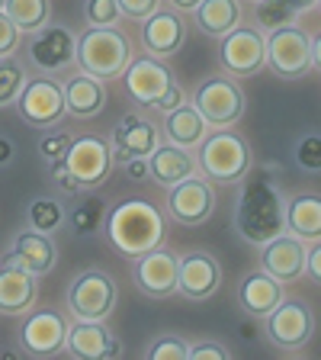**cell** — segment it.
I'll use <instances>...</instances> for the list:
<instances>
[{
	"label": "cell",
	"instance_id": "cell-1",
	"mask_svg": "<svg viewBox=\"0 0 321 360\" xmlns=\"http://www.w3.org/2000/svg\"><path fill=\"white\" fill-rule=\"evenodd\" d=\"M235 232L247 241V245L261 248L263 241L277 238L286 232V196L283 190L267 177H254L241 187V196L235 202L232 216Z\"/></svg>",
	"mask_w": 321,
	"mask_h": 360
},
{
	"label": "cell",
	"instance_id": "cell-2",
	"mask_svg": "<svg viewBox=\"0 0 321 360\" xmlns=\"http://www.w3.org/2000/svg\"><path fill=\"white\" fill-rule=\"evenodd\" d=\"M106 238L122 257H138L161 245L167 235V222L157 206L148 200H122L106 212Z\"/></svg>",
	"mask_w": 321,
	"mask_h": 360
},
{
	"label": "cell",
	"instance_id": "cell-3",
	"mask_svg": "<svg viewBox=\"0 0 321 360\" xmlns=\"http://www.w3.org/2000/svg\"><path fill=\"white\" fill-rule=\"evenodd\" d=\"M196 174L209 180V184H241L254 167V148L235 126L228 129H209L196 145Z\"/></svg>",
	"mask_w": 321,
	"mask_h": 360
},
{
	"label": "cell",
	"instance_id": "cell-4",
	"mask_svg": "<svg viewBox=\"0 0 321 360\" xmlns=\"http://www.w3.org/2000/svg\"><path fill=\"white\" fill-rule=\"evenodd\" d=\"M132 39L119 26H87L77 36L74 65L100 81H116L132 61Z\"/></svg>",
	"mask_w": 321,
	"mask_h": 360
},
{
	"label": "cell",
	"instance_id": "cell-5",
	"mask_svg": "<svg viewBox=\"0 0 321 360\" xmlns=\"http://www.w3.org/2000/svg\"><path fill=\"white\" fill-rule=\"evenodd\" d=\"M190 103L206 120L209 129H228V126H238L241 116L247 112V94L235 77L209 75L193 87Z\"/></svg>",
	"mask_w": 321,
	"mask_h": 360
},
{
	"label": "cell",
	"instance_id": "cell-6",
	"mask_svg": "<svg viewBox=\"0 0 321 360\" xmlns=\"http://www.w3.org/2000/svg\"><path fill=\"white\" fill-rule=\"evenodd\" d=\"M67 312L74 315L77 322H106L110 312L119 302V286L116 280L100 267L81 270L71 283H67L65 292Z\"/></svg>",
	"mask_w": 321,
	"mask_h": 360
},
{
	"label": "cell",
	"instance_id": "cell-7",
	"mask_svg": "<svg viewBox=\"0 0 321 360\" xmlns=\"http://www.w3.org/2000/svg\"><path fill=\"white\" fill-rule=\"evenodd\" d=\"M263 335L277 351L299 354L315 338V312L299 296H283L263 315Z\"/></svg>",
	"mask_w": 321,
	"mask_h": 360
},
{
	"label": "cell",
	"instance_id": "cell-8",
	"mask_svg": "<svg viewBox=\"0 0 321 360\" xmlns=\"http://www.w3.org/2000/svg\"><path fill=\"white\" fill-rule=\"evenodd\" d=\"M267 68L283 81H302L312 75V32L299 22H286L273 32H263Z\"/></svg>",
	"mask_w": 321,
	"mask_h": 360
},
{
	"label": "cell",
	"instance_id": "cell-9",
	"mask_svg": "<svg viewBox=\"0 0 321 360\" xmlns=\"http://www.w3.org/2000/svg\"><path fill=\"white\" fill-rule=\"evenodd\" d=\"M20 120L32 129H55L65 120V94H61V81L48 75H36L30 81H22L20 94L13 100Z\"/></svg>",
	"mask_w": 321,
	"mask_h": 360
},
{
	"label": "cell",
	"instance_id": "cell-10",
	"mask_svg": "<svg viewBox=\"0 0 321 360\" xmlns=\"http://www.w3.org/2000/svg\"><path fill=\"white\" fill-rule=\"evenodd\" d=\"M218 65L228 77L244 81L254 77L267 68V45H263V32L257 26H235L232 32H225L218 39Z\"/></svg>",
	"mask_w": 321,
	"mask_h": 360
},
{
	"label": "cell",
	"instance_id": "cell-11",
	"mask_svg": "<svg viewBox=\"0 0 321 360\" xmlns=\"http://www.w3.org/2000/svg\"><path fill=\"white\" fill-rule=\"evenodd\" d=\"M216 212V184L202 177V174H190L180 184L167 187V219H173L183 229H196L206 225Z\"/></svg>",
	"mask_w": 321,
	"mask_h": 360
},
{
	"label": "cell",
	"instance_id": "cell-12",
	"mask_svg": "<svg viewBox=\"0 0 321 360\" xmlns=\"http://www.w3.org/2000/svg\"><path fill=\"white\" fill-rule=\"evenodd\" d=\"M74 49H77V36L67 26L58 22H48L42 30L30 32V42H26V58L36 68L39 75H65L74 68Z\"/></svg>",
	"mask_w": 321,
	"mask_h": 360
},
{
	"label": "cell",
	"instance_id": "cell-13",
	"mask_svg": "<svg viewBox=\"0 0 321 360\" xmlns=\"http://www.w3.org/2000/svg\"><path fill=\"white\" fill-rule=\"evenodd\" d=\"M65 167L74 177L77 190H97L103 187L112 174V155H110V142L100 135H77L71 139V148L65 155Z\"/></svg>",
	"mask_w": 321,
	"mask_h": 360
},
{
	"label": "cell",
	"instance_id": "cell-14",
	"mask_svg": "<svg viewBox=\"0 0 321 360\" xmlns=\"http://www.w3.org/2000/svg\"><path fill=\"white\" fill-rule=\"evenodd\" d=\"M122 81H126V94L132 97L135 106H151L167 94L173 81H177V71L167 65V58H155V55H132V61L122 71Z\"/></svg>",
	"mask_w": 321,
	"mask_h": 360
},
{
	"label": "cell",
	"instance_id": "cell-15",
	"mask_svg": "<svg viewBox=\"0 0 321 360\" xmlns=\"http://www.w3.org/2000/svg\"><path fill=\"white\" fill-rule=\"evenodd\" d=\"M177 264L180 255L161 241L151 251L132 257V280L142 296L148 300H167L177 292Z\"/></svg>",
	"mask_w": 321,
	"mask_h": 360
},
{
	"label": "cell",
	"instance_id": "cell-16",
	"mask_svg": "<svg viewBox=\"0 0 321 360\" xmlns=\"http://www.w3.org/2000/svg\"><path fill=\"white\" fill-rule=\"evenodd\" d=\"M65 338H67V319L58 309H39V312H26V322L20 325V345L22 354H30L36 360H48L65 354Z\"/></svg>",
	"mask_w": 321,
	"mask_h": 360
},
{
	"label": "cell",
	"instance_id": "cell-17",
	"mask_svg": "<svg viewBox=\"0 0 321 360\" xmlns=\"http://www.w3.org/2000/svg\"><path fill=\"white\" fill-rule=\"evenodd\" d=\"M187 30L190 26L183 20V13H177L171 7H157L155 13L138 22V42H142L145 55L171 58L187 45Z\"/></svg>",
	"mask_w": 321,
	"mask_h": 360
},
{
	"label": "cell",
	"instance_id": "cell-18",
	"mask_svg": "<svg viewBox=\"0 0 321 360\" xmlns=\"http://www.w3.org/2000/svg\"><path fill=\"white\" fill-rule=\"evenodd\" d=\"M161 142V129L142 116V112H126L110 132V155L112 165H126L129 158H148Z\"/></svg>",
	"mask_w": 321,
	"mask_h": 360
},
{
	"label": "cell",
	"instance_id": "cell-19",
	"mask_svg": "<svg viewBox=\"0 0 321 360\" xmlns=\"http://www.w3.org/2000/svg\"><path fill=\"white\" fill-rule=\"evenodd\" d=\"M222 286V264L209 251H190L177 264V292L183 300H212Z\"/></svg>",
	"mask_w": 321,
	"mask_h": 360
},
{
	"label": "cell",
	"instance_id": "cell-20",
	"mask_svg": "<svg viewBox=\"0 0 321 360\" xmlns=\"http://www.w3.org/2000/svg\"><path fill=\"white\" fill-rule=\"evenodd\" d=\"M306 241L292 232H280L261 245V270L280 283H296L306 274Z\"/></svg>",
	"mask_w": 321,
	"mask_h": 360
},
{
	"label": "cell",
	"instance_id": "cell-21",
	"mask_svg": "<svg viewBox=\"0 0 321 360\" xmlns=\"http://www.w3.org/2000/svg\"><path fill=\"white\" fill-rule=\"evenodd\" d=\"M61 94H65V116L97 120L100 112L106 110L110 87H106V81H100V77H93L77 68V71L61 77Z\"/></svg>",
	"mask_w": 321,
	"mask_h": 360
},
{
	"label": "cell",
	"instance_id": "cell-22",
	"mask_svg": "<svg viewBox=\"0 0 321 360\" xmlns=\"http://www.w3.org/2000/svg\"><path fill=\"white\" fill-rule=\"evenodd\" d=\"M65 354L74 360H112L122 357V345L103 322H77L74 319V325H67Z\"/></svg>",
	"mask_w": 321,
	"mask_h": 360
},
{
	"label": "cell",
	"instance_id": "cell-23",
	"mask_svg": "<svg viewBox=\"0 0 321 360\" xmlns=\"http://www.w3.org/2000/svg\"><path fill=\"white\" fill-rule=\"evenodd\" d=\"M4 261L30 270L36 277H45V274H52L55 264H58V248H55L52 235L36 232V229L26 225V229L13 238V248L4 255Z\"/></svg>",
	"mask_w": 321,
	"mask_h": 360
},
{
	"label": "cell",
	"instance_id": "cell-24",
	"mask_svg": "<svg viewBox=\"0 0 321 360\" xmlns=\"http://www.w3.org/2000/svg\"><path fill=\"white\" fill-rule=\"evenodd\" d=\"M39 300V277L16 264H0V315H26Z\"/></svg>",
	"mask_w": 321,
	"mask_h": 360
},
{
	"label": "cell",
	"instance_id": "cell-25",
	"mask_svg": "<svg viewBox=\"0 0 321 360\" xmlns=\"http://www.w3.org/2000/svg\"><path fill=\"white\" fill-rule=\"evenodd\" d=\"M235 296H238L241 312H247L251 319H263V315H267L270 309L286 296V283L273 280L267 270L257 267V270H251V274L241 277L238 292H235Z\"/></svg>",
	"mask_w": 321,
	"mask_h": 360
},
{
	"label": "cell",
	"instance_id": "cell-26",
	"mask_svg": "<svg viewBox=\"0 0 321 360\" xmlns=\"http://www.w3.org/2000/svg\"><path fill=\"white\" fill-rule=\"evenodd\" d=\"M190 174H196V158L190 148L157 142V148L148 155V177L155 184H161V187H173Z\"/></svg>",
	"mask_w": 321,
	"mask_h": 360
},
{
	"label": "cell",
	"instance_id": "cell-27",
	"mask_svg": "<svg viewBox=\"0 0 321 360\" xmlns=\"http://www.w3.org/2000/svg\"><path fill=\"white\" fill-rule=\"evenodd\" d=\"M206 132H209V126H206V120L193 110L190 100L183 106H177V110H167L164 122H161V139L171 145H180V148H190V151L202 142Z\"/></svg>",
	"mask_w": 321,
	"mask_h": 360
},
{
	"label": "cell",
	"instance_id": "cell-28",
	"mask_svg": "<svg viewBox=\"0 0 321 360\" xmlns=\"http://www.w3.org/2000/svg\"><path fill=\"white\" fill-rule=\"evenodd\" d=\"M193 20L202 36L222 39L225 32L241 26L244 10H241V0H199V7L193 10Z\"/></svg>",
	"mask_w": 321,
	"mask_h": 360
},
{
	"label": "cell",
	"instance_id": "cell-29",
	"mask_svg": "<svg viewBox=\"0 0 321 360\" xmlns=\"http://www.w3.org/2000/svg\"><path fill=\"white\" fill-rule=\"evenodd\" d=\"M286 232L312 241L321 235V196L318 193H296L286 200Z\"/></svg>",
	"mask_w": 321,
	"mask_h": 360
},
{
	"label": "cell",
	"instance_id": "cell-30",
	"mask_svg": "<svg viewBox=\"0 0 321 360\" xmlns=\"http://www.w3.org/2000/svg\"><path fill=\"white\" fill-rule=\"evenodd\" d=\"M106 212H110V206H106L93 190H84V193H77V206L71 210V216H65V222L71 225L77 235L90 238V235H97L100 229H103Z\"/></svg>",
	"mask_w": 321,
	"mask_h": 360
},
{
	"label": "cell",
	"instance_id": "cell-31",
	"mask_svg": "<svg viewBox=\"0 0 321 360\" xmlns=\"http://www.w3.org/2000/svg\"><path fill=\"white\" fill-rule=\"evenodd\" d=\"M4 13L13 20L16 30L30 36V32L52 22V0H7Z\"/></svg>",
	"mask_w": 321,
	"mask_h": 360
},
{
	"label": "cell",
	"instance_id": "cell-32",
	"mask_svg": "<svg viewBox=\"0 0 321 360\" xmlns=\"http://www.w3.org/2000/svg\"><path fill=\"white\" fill-rule=\"evenodd\" d=\"M26 225L36 229V232L55 235L65 225V206L52 196H36V200L26 206Z\"/></svg>",
	"mask_w": 321,
	"mask_h": 360
},
{
	"label": "cell",
	"instance_id": "cell-33",
	"mask_svg": "<svg viewBox=\"0 0 321 360\" xmlns=\"http://www.w3.org/2000/svg\"><path fill=\"white\" fill-rule=\"evenodd\" d=\"M22 81H26V68H22V61L13 58V55H4V58H0V110L13 106Z\"/></svg>",
	"mask_w": 321,
	"mask_h": 360
},
{
	"label": "cell",
	"instance_id": "cell-34",
	"mask_svg": "<svg viewBox=\"0 0 321 360\" xmlns=\"http://www.w3.org/2000/svg\"><path fill=\"white\" fill-rule=\"evenodd\" d=\"M254 20L261 32H273L286 22H296V13L286 7L283 0H257L254 4Z\"/></svg>",
	"mask_w": 321,
	"mask_h": 360
},
{
	"label": "cell",
	"instance_id": "cell-35",
	"mask_svg": "<svg viewBox=\"0 0 321 360\" xmlns=\"http://www.w3.org/2000/svg\"><path fill=\"white\" fill-rule=\"evenodd\" d=\"M84 22L87 26H119V4L116 0H84Z\"/></svg>",
	"mask_w": 321,
	"mask_h": 360
},
{
	"label": "cell",
	"instance_id": "cell-36",
	"mask_svg": "<svg viewBox=\"0 0 321 360\" xmlns=\"http://www.w3.org/2000/svg\"><path fill=\"white\" fill-rule=\"evenodd\" d=\"M187 338L180 335H161L155 338L148 345V351H145V357L148 360H187Z\"/></svg>",
	"mask_w": 321,
	"mask_h": 360
},
{
	"label": "cell",
	"instance_id": "cell-37",
	"mask_svg": "<svg viewBox=\"0 0 321 360\" xmlns=\"http://www.w3.org/2000/svg\"><path fill=\"white\" fill-rule=\"evenodd\" d=\"M296 165H299V171L318 177V171H321V135L315 132V129L308 135H302L299 148H296Z\"/></svg>",
	"mask_w": 321,
	"mask_h": 360
},
{
	"label": "cell",
	"instance_id": "cell-38",
	"mask_svg": "<svg viewBox=\"0 0 321 360\" xmlns=\"http://www.w3.org/2000/svg\"><path fill=\"white\" fill-rule=\"evenodd\" d=\"M71 139H74L71 132H45L42 139H39V158L45 161V167L65 161L67 148H71Z\"/></svg>",
	"mask_w": 321,
	"mask_h": 360
},
{
	"label": "cell",
	"instance_id": "cell-39",
	"mask_svg": "<svg viewBox=\"0 0 321 360\" xmlns=\"http://www.w3.org/2000/svg\"><path fill=\"white\" fill-rule=\"evenodd\" d=\"M116 4H119L122 20H129V22H142L157 7H164V0H116Z\"/></svg>",
	"mask_w": 321,
	"mask_h": 360
},
{
	"label": "cell",
	"instance_id": "cell-40",
	"mask_svg": "<svg viewBox=\"0 0 321 360\" xmlns=\"http://www.w3.org/2000/svg\"><path fill=\"white\" fill-rule=\"evenodd\" d=\"M20 45H22V32L16 30L13 20L0 10V58H4V55H16Z\"/></svg>",
	"mask_w": 321,
	"mask_h": 360
},
{
	"label": "cell",
	"instance_id": "cell-41",
	"mask_svg": "<svg viewBox=\"0 0 321 360\" xmlns=\"http://www.w3.org/2000/svg\"><path fill=\"white\" fill-rule=\"evenodd\" d=\"M232 357V351L225 345H218V341H199V345L187 347V360H228Z\"/></svg>",
	"mask_w": 321,
	"mask_h": 360
},
{
	"label": "cell",
	"instance_id": "cell-42",
	"mask_svg": "<svg viewBox=\"0 0 321 360\" xmlns=\"http://www.w3.org/2000/svg\"><path fill=\"white\" fill-rule=\"evenodd\" d=\"M187 90H183V84H180V81H173L171 84V87H167V94H164V97H161V100H157V103L155 106H151V110H157V112H167V110H177V106H183V103H187Z\"/></svg>",
	"mask_w": 321,
	"mask_h": 360
},
{
	"label": "cell",
	"instance_id": "cell-43",
	"mask_svg": "<svg viewBox=\"0 0 321 360\" xmlns=\"http://www.w3.org/2000/svg\"><path fill=\"white\" fill-rule=\"evenodd\" d=\"M306 274H312V280H321V241L312 238L306 248Z\"/></svg>",
	"mask_w": 321,
	"mask_h": 360
},
{
	"label": "cell",
	"instance_id": "cell-44",
	"mask_svg": "<svg viewBox=\"0 0 321 360\" xmlns=\"http://www.w3.org/2000/svg\"><path fill=\"white\" fill-rule=\"evenodd\" d=\"M129 180H151L148 177V158H129L126 165H122Z\"/></svg>",
	"mask_w": 321,
	"mask_h": 360
},
{
	"label": "cell",
	"instance_id": "cell-45",
	"mask_svg": "<svg viewBox=\"0 0 321 360\" xmlns=\"http://www.w3.org/2000/svg\"><path fill=\"white\" fill-rule=\"evenodd\" d=\"M16 158V145L10 135H0V167H10Z\"/></svg>",
	"mask_w": 321,
	"mask_h": 360
},
{
	"label": "cell",
	"instance_id": "cell-46",
	"mask_svg": "<svg viewBox=\"0 0 321 360\" xmlns=\"http://www.w3.org/2000/svg\"><path fill=\"white\" fill-rule=\"evenodd\" d=\"M164 7L177 10V13H193L199 7V0H164Z\"/></svg>",
	"mask_w": 321,
	"mask_h": 360
},
{
	"label": "cell",
	"instance_id": "cell-47",
	"mask_svg": "<svg viewBox=\"0 0 321 360\" xmlns=\"http://www.w3.org/2000/svg\"><path fill=\"white\" fill-rule=\"evenodd\" d=\"M283 4H286V7H289L296 16L306 13V10H315V7H318V0H283Z\"/></svg>",
	"mask_w": 321,
	"mask_h": 360
},
{
	"label": "cell",
	"instance_id": "cell-48",
	"mask_svg": "<svg viewBox=\"0 0 321 360\" xmlns=\"http://www.w3.org/2000/svg\"><path fill=\"white\" fill-rule=\"evenodd\" d=\"M241 4H257V0H241Z\"/></svg>",
	"mask_w": 321,
	"mask_h": 360
},
{
	"label": "cell",
	"instance_id": "cell-49",
	"mask_svg": "<svg viewBox=\"0 0 321 360\" xmlns=\"http://www.w3.org/2000/svg\"><path fill=\"white\" fill-rule=\"evenodd\" d=\"M4 4H7V0H0V10H4Z\"/></svg>",
	"mask_w": 321,
	"mask_h": 360
}]
</instances>
